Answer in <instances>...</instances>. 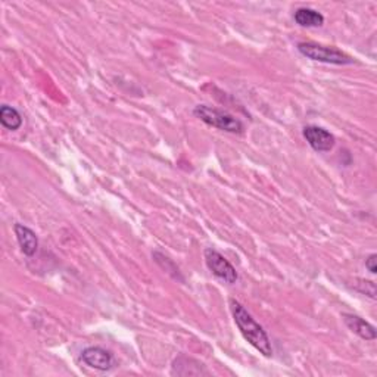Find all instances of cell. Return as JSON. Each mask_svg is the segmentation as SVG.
Returning <instances> with one entry per match:
<instances>
[{
  "instance_id": "obj_9",
  "label": "cell",
  "mask_w": 377,
  "mask_h": 377,
  "mask_svg": "<svg viewBox=\"0 0 377 377\" xmlns=\"http://www.w3.org/2000/svg\"><path fill=\"white\" fill-rule=\"evenodd\" d=\"M15 234L19 243V248H21L24 255L33 257L38 248V239L36 236V233L32 229L24 226V224H15Z\"/></svg>"
},
{
  "instance_id": "obj_3",
  "label": "cell",
  "mask_w": 377,
  "mask_h": 377,
  "mask_svg": "<svg viewBox=\"0 0 377 377\" xmlns=\"http://www.w3.org/2000/svg\"><path fill=\"white\" fill-rule=\"evenodd\" d=\"M298 50L305 58H308L311 60H317V62L332 64V65H350L354 62V59L350 55L342 52V50L330 47V46H323L314 42L299 43Z\"/></svg>"
},
{
  "instance_id": "obj_8",
  "label": "cell",
  "mask_w": 377,
  "mask_h": 377,
  "mask_svg": "<svg viewBox=\"0 0 377 377\" xmlns=\"http://www.w3.org/2000/svg\"><path fill=\"white\" fill-rule=\"evenodd\" d=\"M342 319L345 321V324L348 325V329L351 332H354L356 336H360L361 339L365 341H374L376 339V329L374 325H372L370 323H367L364 319L358 317V315L354 314H343Z\"/></svg>"
},
{
  "instance_id": "obj_11",
  "label": "cell",
  "mask_w": 377,
  "mask_h": 377,
  "mask_svg": "<svg viewBox=\"0 0 377 377\" xmlns=\"http://www.w3.org/2000/svg\"><path fill=\"white\" fill-rule=\"evenodd\" d=\"M0 122H2V126L5 128L16 131L19 127L23 126V117L15 108L9 106V105H3L2 108H0Z\"/></svg>"
},
{
  "instance_id": "obj_12",
  "label": "cell",
  "mask_w": 377,
  "mask_h": 377,
  "mask_svg": "<svg viewBox=\"0 0 377 377\" xmlns=\"http://www.w3.org/2000/svg\"><path fill=\"white\" fill-rule=\"evenodd\" d=\"M376 261H377L376 253H372V255L365 260V267H367V270H369L372 274H376V273H377Z\"/></svg>"
},
{
  "instance_id": "obj_5",
  "label": "cell",
  "mask_w": 377,
  "mask_h": 377,
  "mask_svg": "<svg viewBox=\"0 0 377 377\" xmlns=\"http://www.w3.org/2000/svg\"><path fill=\"white\" fill-rule=\"evenodd\" d=\"M81 361L91 369L99 372H108L114 367V356L100 346H90L81 352Z\"/></svg>"
},
{
  "instance_id": "obj_7",
  "label": "cell",
  "mask_w": 377,
  "mask_h": 377,
  "mask_svg": "<svg viewBox=\"0 0 377 377\" xmlns=\"http://www.w3.org/2000/svg\"><path fill=\"white\" fill-rule=\"evenodd\" d=\"M171 374L177 376H208L209 372L207 367L202 363L189 358V356L181 355L179 358L172 363V370Z\"/></svg>"
},
{
  "instance_id": "obj_2",
  "label": "cell",
  "mask_w": 377,
  "mask_h": 377,
  "mask_svg": "<svg viewBox=\"0 0 377 377\" xmlns=\"http://www.w3.org/2000/svg\"><path fill=\"white\" fill-rule=\"evenodd\" d=\"M193 115L198 117L201 121L205 122V124L218 128L222 131H227V133H236L240 135L243 131L242 121L226 111H221L217 108H211L208 105H198L193 109Z\"/></svg>"
},
{
  "instance_id": "obj_6",
  "label": "cell",
  "mask_w": 377,
  "mask_h": 377,
  "mask_svg": "<svg viewBox=\"0 0 377 377\" xmlns=\"http://www.w3.org/2000/svg\"><path fill=\"white\" fill-rule=\"evenodd\" d=\"M304 137L315 152H329L334 148V136L330 131L319 126H308L304 128Z\"/></svg>"
},
{
  "instance_id": "obj_1",
  "label": "cell",
  "mask_w": 377,
  "mask_h": 377,
  "mask_svg": "<svg viewBox=\"0 0 377 377\" xmlns=\"http://www.w3.org/2000/svg\"><path fill=\"white\" fill-rule=\"evenodd\" d=\"M230 310L233 314L234 323L239 328L240 333L243 334V338L247 339L253 348L260 351L262 355L271 356L273 355V346L270 342L269 334L266 333L261 325L252 319V315L243 308V305H240L238 301L231 299L230 301Z\"/></svg>"
},
{
  "instance_id": "obj_10",
  "label": "cell",
  "mask_w": 377,
  "mask_h": 377,
  "mask_svg": "<svg viewBox=\"0 0 377 377\" xmlns=\"http://www.w3.org/2000/svg\"><path fill=\"white\" fill-rule=\"evenodd\" d=\"M295 21L301 27H321L324 24V16L311 8H299L295 11Z\"/></svg>"
},
{
  "instance_id": "obj_4",
  "label": "cell",
  "mask_w": 377,
  "mask_h": 377,
  "mask_svg": "<svg viewBox=\"0 0 377 377\" xmlns=\"http://www.w3.org/2000/svg\"><path fill=\"white\" fill-rule=\"evenodd\" d=\"M205 262H207L209 271L217 279L226 282L229 284L236 283V280H238L236 269H234L218 251L211 249V248L205 249Z\"/></svg>"
}]
</instances>
